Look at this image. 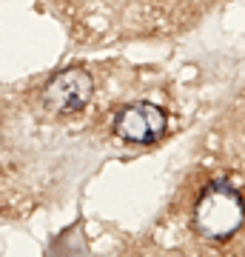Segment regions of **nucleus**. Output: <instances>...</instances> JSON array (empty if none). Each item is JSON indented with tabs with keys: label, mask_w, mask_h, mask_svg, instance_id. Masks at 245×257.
<instances>
[{
	"label": "nucleus",
	"mask_w": 245,
	"mask_h": 257,
	"mask_svg": "<svg viewBox=\"0 0 245 257\" xmlns=\"http://www.w3.org/2000/svg\"><path fill=\"white\" fill-rule=\"evenodd\" d=\"M245 220V203L231 186H211L200 194L194 206V226L202 237L225 240L231 237Z\"/></svg>",
	"instance_id": "f257e3e1"
},
{
	"label": "nucleus",
	"mask_w": 245,
	"mask_h": 257,
	"mask_svg": "<svg viewBox=\"0 0 245 257\" xmlns=\"http://www.w3.org/2000/svg\"><path fill=\"white\" fill-rule=\"evenodd\" d=\"M91 77L80 69H69V72L57 74L55 80L43 89V103L46 109L55 114H74L91 100Z\"/></svg>",
	"instance_id": "f03ea898"
},
{
	"label": "nucleus",
	"mask_w": 245,
	"mask_h": 257,
	"mask_svg": "<svg viewBox=\"0 0 245 257\" xmlns=\"http://www.w3.org/2000/svg\"><path fill=\"white\" fill-rule=\"evenodd\" d=\"M165 128V114L154 103H131L117 114L114 132L131 143H148Z\"/></svg>",
	"instance_id": "7ed1b4c3"
}]
</instances>
